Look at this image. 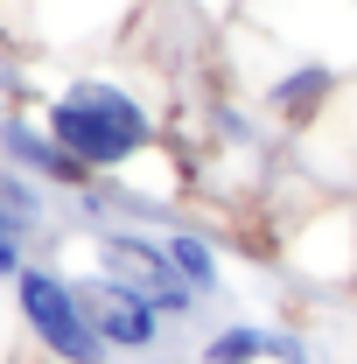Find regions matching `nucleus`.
<instances>
[{"label": "nucleus", "mask_w": 357, "mask_h": 364, "mask_svg": "<svg viewBox=\"0 0 357 364\" xmlns=\"http://www.w3.org/2000/svg\"><path fill=\"white\" fill-rule=\"evenodd\" d=\"M36 112L85 176H134L161 161V105L127 70H70L43 91Z\"/></svg>", "instance_id": "f257e3e1"}, {"label": "nucleus", "mask_w": 357, "mask_h": 364, "mask_svg": "<svg viewBox=\"0 0 357 364\" xmlns=\"http://www.w3.org/2000/svg\"><path fill=\"white\" fill-rule=\"evenodd\" d=\"M7 301H14L21 336H28L49 364H112V350H105L98 329H91V309H85V294H78V273L70 267L36 259V267L7 287Z\"/></svg>", "instance_id": "f03ea898"}, {"label": "nucleus", "mask_w": 357, "mask_h": 364, "mask_svg": "<svg viewBox=\"0 0 357 364\" xmlns=\"http://www.w3.org/2000/svg\"><path fill=\"white\" fill-rule=\"evenodd\" d=\"M85 259H91V273H105V280L134 287L140 301H154L176 329L203 316V301L182 287V273L169 267V252H161V231H147V225H98V231H85Z\"/></svg>", "instance_id": "7ed1b4c3"}, {"label": "nucleus", "mask_w": 357, "mask_h": 364, "mask_svg": "<svg viewBox=\"0 0 357 364\" xmlns=\"http://www.w3.org/2000/svg\"><path fill=\"white\" fill-rule=\"evenodd\" d=\"M78 294H85L91 329H98V343L112 358H161V343H169L176 322L161 316L154 301H140L134 287H119V280H105V273H91V267L78 273Z\"/></svg>", "instance_id": "20e7f679"}, {"label": "nucleus", "mask_w": 357, "mask_h": 364, "mask_svg": "<svg viewBox=\"0 0 357 364\" xmlns=\"http://www.w3.org/2000/svg\"><path fill=\"white\" fill-rule=\"evenodd\" d=\"M134 0H28V43L49 56H85L127 28Z\"/></svg>", "instance_id": "39448f33"}, {"label": "nucleus", "mask_w": 357, "mask_h": 364, "mask_svg": "<svg viewBox=\"0 0 357 364\" xmlns=\"http://www.w3.org/2000/svg\"><path fill=\"white\" fill-rule=\"evenodd\" d=\"M336 98H343V70L329 56H287L267 85H260V112H267L273 127H287V134H309Z\"/></svg>", "instance_id": "423d86ee"}, {"label": "nucleus", "mask_w": 357, "mask_h": 364, "mask_svg": "<svg viewBox=\"0 0 357 364\" xmlns=\"http://www.w3.org/2000/svg\"><path fill=\"white\" fill-rule=\"evenodd\" d=\"M0 161H7V168H21V176H36L43 189H56V196H78V189L91 182L85 168L63 154V140L43 127V112H21V105H14V112H7V127H0Z\"/></svg>", "instance_id": "0eeeda50"}, {"label": "nucleus", "mask_w": 357, "mask_h": 364, "mask_svg": "<svg viewBox=\"0 0 357 364\" xmlns=\"http://www.w3.org/2000/svg\"><path fill=\"white\" fill-rule=\"evenodd\" d=\"M161 252H169V267L182 273V287L211 309V301H224V245H218V231H203V225H161Z\"/></svg>", "instance_id": "6e6552de"}, {"label": "nucleus", "mask_w": 357, "mask_h": 364, "mask_svg": "<svg viewBox=\"0 0 357 364\" xmlns=\"http://www.w3.org/2000/svg\"><path fill=\"white\" fill-rule=\"evenodd\" d=\"M273 350V322L260 316H224L196 336V364H267Z\"/></svg>", "instance_id": "1a4fd4ad"}, {"label": "nucleus", "mask_w": 357, "mask_h": 364, "mask_svg": "<svg viewBox=\"0 0 357 364\" xmlns=\"http://www.w3.org/2000/svg\"><path fill=\"white\" fill-rule=\"evenodd\" d=\"M28 267H36V238H28V231H14L7 218H0V287H14Z\"/></svg>", "instance_id": "9d476101"}, {"label": "nucleus", "mask_w": 357, "mask_h": 364, "mask_svg": "<svg viewBox=\"0 0 357 364\" xmlns=\"http://www.w3.org/2000/svg\"><path fill=\"white\" fill-rule=\"evenodd\" d=\"M343 364H357V358H343Z\"/></svg>", "instance_id": "9b49d317"}]
</instances>
